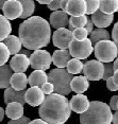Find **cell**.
<instances>
[{
	"label": "cell",
	"mask_w": 118,
	"mask_h": 124,
	"mask_svg": "<svg viewBox=\"0 0 118 124\" xmlns=\"http://www.w3.org/2000/svg\"><path fill=\"white\" fill-rule=\"evenodd\" d=\"M18 34L22 46L29 50H38L48 46L51 40L49 22L41 16H31L21 22Z\"/></svg>",
	"instance_id": "cell-1"
},
{
	"label": "cell",
	"mask_w": 118,
	"mask_h": 124,
	"mask_svg": "<svg viewBox=\"0 0 118 124\" xmlns=\"http://www.w3.org/2000/svg\"><path fill=\"white\" fill-rule=\"evenodd\" d=\"M38 115L48 124H64L71 115L68 99L54 92L48 94L39 105Z\"/></svg>",
	"instance_id": "cell-2"
},
{
	"label": "cell",
	"mask_w": 118,
	"mask_h": 124,
	"mask_svg": "<svg viewBox=\"0 0 118 124\" xmlns=\"http://www.w3.org/2000/svg\"><path fill=\"white\" fill-rule=\"evenodd\" d=\"M112 110L108 104L100 101L89 102L87 110L80 116L81 124H112Z\"/></svg>",
	"instance_id": "cell-3"
},
{
	"label": "cell",
	"mask_w": 118,
	"mask_h": 124,
	"mask_svg": "<svg viewBox=\"0 0 118 124\" xmlns=\"http://www.w3.org/2000/svg\"><path fill=\"white\" fill-rule=\"evenodd\" d=\"M48 82L53 84L54 86V92L62 95H66L70 93V82H71L74 75L70 74L65 68H55L50 70L47 74Z\"/></svg>",
	"instance_id": "cell-4"
},
{
	"label": "cell",
	"mask_w": 118,
	"mask_h": 124,
	"mask_svg": "<svg viewBox=\"0 0 118 124\" xmlns=\"http://www.w3.org/2000/svg\"><path fill=\"white\" fill-rule=\"evenodd\" d=\"M96 60L101 63H111L118 56V48L111 39L100 40L94 46Z\"/></svg>",
	"instance_id": "cell-5"
},
{
	"label": "cell",
	"mask_w": 118,
	"mask_h": 124,
	"mask_svg": "<svg viewBox=\"0 0 118 124\" xmlns=\"http://www.w3.org/2000/svg\"><path fill=\"white\" fill-rule=\"evenodd\" d=\"M67 50L69 51L71 57L78 58V60H85L94 51V46L92 45L89 38H86L84 40L72 39L69 43Z\"/></svg>",
	"instance_id": "cell-6"
},
{
	"label": "cell",
	"mask_w": 118,
	"mask_h": 124,
	"mask_svg": "<svg viewBox=\"0 0 118 124\" xmlns=\"http://www.w3.org/2000/svg\"><path fill=\"white\" fill-rule=\"evenodd\" d=\"M30 67L34 70H48L51 66L52 60L51 54L46 50H34V52L31 53L30 57Z\"/></svg>",
	"instance_id": "cell-7"
},
{
	"label": "cell",
	"mask_w": 118,
	"mask_h": 124,
	"mask_svg": "<svg viewBox=\"0 0 118 124\" xmlns=\"http://www.w3.org/2000/svg\"><path fill=\"white\" fill-rule=\"evenodd\" d=\"M103 71H104V67L103 63L97 61L92 60L88 61L87 63L83 65V75L87 78L88 81H100L103 78Z\"/></svg>",
	"instance_id": "cell-8"
},
{
	"label": "cell",
	"mask_w": 118,
	"mask_h": 124,
	"mask_svg": "<svg viewBox=\"0 0 118 124\" xmlns=\"http://www.w3.org/2000/svg\"><path fill=\"white\" fill-rule=\"evenodd\" d=\"M74 39L72 32L69 31L67 28H61L57 29L52 35V43L53 46L62 50H67L69 46V43Z\"/></svg>",
	"instance_id": "cell-9"
},
{
	"label": "cell",
	"mask_w": 118,
	"mask_h": 124,
	"mask_svg": "<svg viewBox=\"0 0 118 124\" xmlns=\"http://www.w3.org/2000/svg\"><path fill=\"white\" fill-rule=\"evenodd\" d=\"M3 16L9 20H14L21 16L22 5L18 0H8L2 7Z\"/></svg>",
	"instance_id": "cell-10"
},
{
	"label": "cell",
	"mask_w": 118,
	"mask_h": 124,
	"mask_svg": "<svg viewBox=\"0 0 118 124\" xmlns=\"http://www.w3.org/2000/svg\"><path fill=\"white\" fill-rule=\"evenodd\" d=\"M10 68L14 72H26L28 68L30 67V61H29V56L21 54V53H17L11 58L10 64H9Z\"/></svg>",
	"instance_id": "cell-11"
},
{
	"label": "cell",
	"mask_w": 118,
	"mask_h": 124,
	"mask_svg": "<svg viewBox=\"0 0 118 124\" xmlns=\"http://www.w3.org/2000/svg\"><path fill=\"white\" fill-rule=\"evenodd\" d=\"M45 99V94L42 91L41 87H30L25 92V101L30 106L37 107L43 103Z\"/></svg>",
	"instance_id": "cell-12"
},
{
	"label": "cell",
	"mask_w": 118,
	"mask_h": 124,
	"mask_svg": "<svg viewBox=\"0 0 118 124\" xmlns=\"http://www.w3.org/2000/svg\"><path fill=\"white\" fill-rule=\"evenodd\" d=\"M89 106V101L88 98L83 93H77L70 99L69 107L72 111L77 112V114H83L84 111L87 110Z\"/></svg>",
	"instance_id": "cell-13"
},
{
	"label": "cell",
	"mask_w": 118,
	"mask_h": 124,
	"mask_svg": "<svg viewBox=\"0 0 118 124\" xmlns=\"http://www.w3.org/2000/svg\"><path fill=\"white\" fill-rule=\"evenodd\" d=\"M69 20V15L62 10H58L51 13L49 18L50 27L54 29H61V28H67Z\"/></svg>",
	"instance_id": "cell-14"
},
{
	"label": "cell",
	"mask_w": 118,
	"mask_h": 124,
	"mask_svg": "<svg viewBox=\"0 0 118 124\" xmlns=\"http://www.w3.org/2000/svg\"><path fill=\"white\" fill-rule=\"evenodd\" d=\"M91 20L93 21L94 26H96L97 28H108L109 26H111L112 22L114 20V15L113 14H105L98 9L95 13L92 14Z\"/></svg>",
	"instance_id": "cell-15"
},
{
	"label": "cell",
	"mask_w": 118,
	"mask_h": 124,
	"mask_svg": "<svg viewBox=\"0 0 118 124\" xmlns=\"http://www.w3.org/2000/svg\"><path fill=\"white\" fill-rule=\"evenodd\" d=\"M65 12L70 16L86 15V5L84 0H68Z\"/></svg>",
	"instance_id": "cell-16"
},
{
	"label": "cell",
	"mask_w": 118,
	"mask_h": 124,
	"mask_svg": "<svg viewBox=\"0 0 118 124\" xmlns=\"http://www.w3.org/2000/svg\"><path fill=\"white\" fill-rule=\"evenodd\" d=\"M70 58H71V55H70L68 50H55L51 55L52 63L57 66V68H66L67 63L69 62Z\"/></svg>",
	"instance_id": "cell-17"
},
{
	"label": "cell",
	"mask_w": 118,
	"mask_h": 124,
	"mask_svg": "<svg viewBox=\"0 0 118 124\" xmlns=\"http://www.w3.org/2000/svg\"><path fill=\"white\" fill-rule=\"evenodd\" d=\"M28 85V77L25 72H17L12 73L10 78V86L14 90H26Z\"/></svg>",
	"instance_id": "cell-18"
},
{
	"label": "cell",
	"mask_w": 118,
	"mask_h": 124,
	"mask_svg": "<svg viewBox=\"0 0 118 124\" xmlns=\"http://www.w3.org/2000/svg\"><path fill=\"white\" fill-rule=\"evenodd\" d=\"M25 92L26 90H14L12 87H8L4 90V103L9 104L11 102H18L21 104H26L25 101Z\"/></svg>",
	"instance_id": "cell-19"
},
{
	"label": "cell",
	"mask_w": 118,
	"mask_h": 124,
	"mask_svg": "<svg viewBox=\"0 0 118 124\" xmlns=\"http://www.w3.org/2000/svg\"><path fill=\"white\" fill-rule=\"evenodd\" d=\"M89 88V82L84 75H78L72 78L70 82V89L76 93H84Z\"/></svg>",
	"instance_id": "cell-20"
},
{
	"label": "cell",
	"mask_w": 118,
	"mask_h": 124,
	"mask_svg": "<svg viewBox=\"0 0 118 124\" xmlns=\"http://www.w3.org/2000/svg\"><path fill=\"white\" fill-rule=\"evenodd\" d=\"M24 104L18 102H11L7 104V108H5L4 112L10 120H16L24 116Z\"/></svg>",
	"instance_id": "cell-21"
},
{
	"label": "cell",
	"mask_w": 118,
	"mask_h": 124,
	"mask_svg": "<svg viewBox=\"0 0 118 124\" xmlns=\"http://www.w3.org/2000/svg\"><path fill=\"white\" fill-rule=\"evenodd\" d=\"M46 82H48V77L43 70H34L28 78V83L31 87H41Z\"/></svg>",
	"instance_id": "cell-22"
},
{
	"label": "cell",
	"mask_w": 118,
	"mask_h": 124,
	"mask_svg": "<svg viewBox=\"0 0 118 124\" xmlns=\"http://www.w3.org/2000/svg\"><path fill=\"white\" fill-rule=\"evenodd\" d=\"M2 43L7 46V48L9 49L10 54H12V55L17 54L22 48V44H21L20 39H19V37H17V36H15V35L10 34L3 41H2Z\"/></svg>",
	"instance_id": "cell-23"
},
{
	"label": "cell",
	"mask_w": 118,
	"mask_h": 124,
	"mask_svg": "<svg viewBox=\"0 0 118 124\" xmlns=\"http://www.w3.org/2000/svg\"><path fill=\"white\" fill-rule=\"evenodd\" d=\"M104 39H111V35H110L109 31L102 29V28H97V29L93 30L89 34V40L93 46H95L98 41L104 40Z\"/></svg>",
	"instance_id": "cell-24"
},
{
	"label": "cell",
	"mask_w": 118,
	"mask_h": 124,
	"mask_svg": "<svg viewBox=\"0 0 118 124\" xmlns=\"http://www.w3.org/2000/svg\"><path fill=\"white\" fill-rule=\"evenodd\" d=\"M12 75V70L7 64L0 66V88L10 87V78Z\"/></svg>",
	"instance_id": "cell-25"
},
{
	"label": "cell",
	"mask_w": 118,
	"mask_h": 124,
	"mask_svg": "<svg viewBox=\"0 0 118 124\" xmlns=\"http://www.w3.org/2000/svg\"><path fill=\"white\" fill-rule=\"evenodd\" d=\"M99 10L105 14H114L118 11V0H99Z\"/></svg>",
	"instance_id": "cell-26"
},
{
	"label": "cell",
	"mask_w": 118,
	"mask_h": 124,
	"mask_svg": "<svg viewBox=\"0 0 118 124\" xmlns=\"http://www.w3.org/2000/svg\"><path fill=\"white\" fill-rule=\"evenodd\" d=\"M12 32V26L9 19L0 14V41H3Z\"/></svg>",
	"instance_id": "cell-27"
},
{
	"label": "cell",
	"mask_w": 118,
	"mask_h": 124,
	"mask_svg": "<svg viewBox=\"0 0 118 124\" xmlns=\"http://www.w3.org/2000/svg\"><path fill=\"white\" fill-rule=\"evenodd\" d=\"M86 21H87V16L86 15H81V16H70L68 20V30L74 31L77 28H83L85 26Z\"/></svg>",
	"instance_id": "cell-28"
},
{
	"label": "cell",
	"mask_w": 118,
	"mask_h": 124,
	"mask_svg": "<svg viewBox=\"0 0 118 124\" xmlns=\"http://www.w3.org/2000/svg\"><path fill=\"white\" fill-rule=\"evenodd\" d=\"M22 5V14L20 18L27 19L32 16V14L34 13L35 10V3L33 0H18Z\"/></svg>",
	"instance_id": "cell-29"
},
{
	"label": "cell",
	"mask_w": 118,
	"mask_h": 124,
	"mask_svg": "<svg viewBox=\"0 0 118 124\" xmlns=\"http://www.w3.org/2000/svg\"><path fill=\"white\" fill-rule=\"evenodd\" d=\"M83 63L81 62V60H78V58H70L69 62L67 63V66H66V70L68 71L70 74L72 75H76V74H79V73L82 72L83 70Z\"/></svg>",
	"instance_id": "cell-30"
},
{
	"label": "cell",
	"mask_w": 118,
	"mask_h": 124,
	"mask_svg": "<svg viewBox=\"0 0 118 124\" xmlns=\"http://www.w3.org/2000/svg\"><path fill=\"white\" fill-rule=\"evenodd\" d=\"M10 52H9V49L7 48V46L2 43V41H0V66H2V65L7 64V62L9 61L10 58Z\"/></svg>",
	"instance_id": "cell-31"
},
{
	"label": "cell",
	"mask_w": 118,
	"mask_h": 124,
	"mask_svg": "<svg viewBox=\"0 0 118 124\" xmlns=\"http://www.w3.org/2000/svg\"><path fill=\"white\" fill-rule=\"evenodd\" d=\"M86 5V15H92L99 9V0H84Z\"/></svg>",
	"instance_id": "cell-32"
},
{
	"label": "cell",
	"mask_w": 118,
	"mask_h": 124,
	"mask_svg": "<svg viewBox=\"0 0 118 124\" xmlns=\"http://www.w3.org/2000/svg\"><path fill=\"white\" fill-rule=\"evenodd\" d=\"M87 36L88 33L85 30V28H77L72 31V37L77 40H84V39L87 38Z\"/></svg>",
	"instance_id": "cell-33"
},
{
	"label": "cell",
	"mask_w": 118,
	"mask_h": 124,
	"mask_svg": "<svg viewBox=\"0 0 118 124\" xmlns=\"http://www.w3.org/2000/svg\"><path fill=\"white\" fill-rule=\"evenodd\" d=\"M103 67H104V71H103V78H102V80L106 81L108 78L113 77V73H114V65H113V62H111V63H103Z\"/></svg>",
	"instance_id": "cell-34"
},
{
	"label": "cell",
	"mask_w": 118,
	"mask_h": 124,
	"mask_svg": "<svg viewBox=\"0 0 118 124\" xmlns=\"http://www.w3.org/2000/svg\"><path fill=\"white\" fill-rule=\"evenodd\" d=\"M41 89L42 91L44 92V94L48 95V94H51L54 92V86H53L52 83H50V82H46L45 84L41 86Z\"/></svg>",
	"instance_id": "cell-35"
},
{
	"label": "cell",
	"mask_w": 118,
	"mask_h": 124,
	"mask_svg": "<svg viewBox=\"0 0 118 124\" xmlns=\"http://www.w3.org/2000/svg\"><path fill=\"white\" fill-rule=\"evenodd\" d=\"M30 119L28 117H25V116H22L20 117L19 119H16V120H10L8 124H29L30 122Z\"/></svg>",
	"instance_id": "cell-36"
},
{
	"label": "cell",
	"mask_w": 118,
	"mask_h": 124,
	"mask_svg": "<svg viewBox=\"0 0 118 124\" xmlns=\"http://www.w3.org/2000/svg\"><path fill=\"white\" fill-rule=\"evenodd\" d=\"M48 9L51 10L52 12L61 10V0H52V1L48 4Z\"/></svg>",
	"instance_id": "cell-37"
},
{
	"label": "cell",
	"mask_w": 118,
	"mask_h": 124,
	"mask_svg": "<svg viewBox=\"0 0 118 124\" xmlns=\"http://www.w3.org/2000/svg\"><path fill=\"white\" fill-rule=\"evenodd\" d=\"M112 37H113V41L116 44V46L118 48V21L115 23V26L112 31Z\"/></svg>",
	"instance_id": "cell-38"
},
{
	"label": "cell",
	"mask_w": 118,
	"mask_h": 124,
	"mask_svg": "<svg viewBox=\"0 0 118 124\" xmlns=\"http://www.w3.org/2000/svg\"><path fill=\"white\" fill-rule=\"evenodd\" d=\"M117 102H118V95H114L110 100V108L111 110H116L117 111Z\"/></svg>",
	"instance_id": "cell-39"
},
{
	"label": "cell",
	"mask_w": 118,
	"mask_h": 124,
	"mask_svg": "<svg viewBox=\"0 0 118 124\" xmlns=\"http://www.w3.org/2000/svg\"><path fill=\"white\" fill-rule=\"evenodd\" d=\"M106 87H108L109 90H111V91H117L118 90V87L115 85V83L112 80V78H110L106 80Z\"/></svg>",
	"instance_id": "cell-40"
},
{
	"label": "cell",
	"mask_w": 118,
	"mask_h": 124,
	"mask_svg": "<svg viewBox=\"0 0 118 124\" xmlns=\"http://www.w3.org/2000/svg\"><path fill=\"white\" fill-rule=\"evenodd\" d=\"M83 28H85V30L87 31L88 35L91 34V33H92V31L94 30V23H93V21L91 20V18H88V17H87V21H86L85 26H84Z\"/></svg>",
	"instance_id": "cell-41"
},
{
	"label": "cell",
	"mask_w": 118,
	"mask_h": 124,
	"mask_svg": "<svg viewBox=\"0 0 118 124\" xmlns=\"http://www.w3.org/2000/svg\"><path fill=\"white\" fill-rule=\"evenodd\" d=\"M112 80L115 83V85L118 87V69L114 70V73H113V77H112Z\"/></svg>",
	"instance_id": "cell-42"
},
{
	"label": "cell",
	"mask_w": 118,
	"mask_h": 124,
	"mask_svg": "<svg viewBox=\"0 0 118 124\" xmlns=\"http://www.w3.org/2000/svg\"><path fill=\"white\" fill-rule=\"evenodd\" d=\"M29 124H48V123L46 121H44L43 119H35V120L30 121Z\"/></svg>",
	"instance_id": "cell-43"
},
{
	"label": "cell",
	"mask_w": 118,
	"mask_h": 124,
	"mask_svg": "<svg viewBox=\"0 0 118 124\" xmlns=\"http://www.w3.org/2000/svg\"><path fill=\"white\" fill-rule=\"evenodd\" d=\"M112 122H113V124H118V111H116L112 116Z\"/></svg>",
	"instance_id": "cell-44"
},
{
	"label": "cell",
	"mask_w": 118,
	"mask_h": 124,
	"mask_svg": "<svg viewBox=\"0 0 118 124\" xmlns=\"http://www.w3.org/2000/svg\"><path fill=\"white\" fill-rule=\"evenodd\" d=\"M31 50H29V49H26V50H22V48L20 49V51H19L18 53H21V54H25V55H27V56H30L31 55Z\"/></svg>",
	"instance_id": "cell-45"
},
{
	"label": "cell",
	"mask_w": 118,
	"mask_h": 124,
	"mask_svg": "<svg viewBox=\"0 0 118 124\" xmlns=\"http://www.w3.org/2000/svg\"><path fill=\"white\" fill-rule=\"evenodd\" d=\"M67 1H68V0H61V10L64 11V12H65V9H66Z\"/></svg>",
	"instance_id": "cell-46"
},
{
	"label": "cell",
	"mask_w": 118,
	"mask_h": 124,
	"mask_svg": "<svg viewBox=\"0 0 118 124\" xmlns=\"http://www.w3.org/2000/svg\"><path fill=\"white\" fill-rule=\"evenodd\" d=\"M36 1H37L38 3H41V4H47V5H48L50 2L52 1V0H36Z\"/></svg>",
	"instance_id": "cell-47"
},
{
	"label": "cell",
	"mask_w": 118,
	"mask_h": 124,
	"mask_svg": "<svg viewBox=\"0 0 118 124\" xmlns=\"http://www.w3.org/2000/svg\"><path fill=\"white\" fill-rule=\"evenodd\" d=\"M4 115H5V112L3 110V108H1V109H0V122H2V121H3Z\"/></svg>",
	"instance_id": "cell-48"
},
{
	"label": "cell",
	"mask_w": 118,
	"mask_h": 124,
	"mask_svg": "<svg viewBox=\"0 0 118 124\" xmlns=\"http://www.w3.org/2000/svg\"><path fill=\"white\" fill-rule=\"evenodd\" d=\"M113 65H114V70L118 69V56H117L116 58H115V62L113 63Z\"/></svg>",
	"instance_id": "cell-49"
},
{
	"label": "cell",
	"mask_w": 118,
	"mask_h": 124,
	"mask_svg": "<svg viewBox=\"0 0 118 124\" xmlns=\"http://www.w3.org/2000/svg\"><path fill=\"white\" fill-rule=\"evenodd\" d=\"M7 1H8V0H0V10L2 9V7H3V4H4Z\"/></svg>",
	"instance_id": "cell-50"
},
{
	"label": "cell",
	"mask_w": 118,
	"mask_h": 124,
	"mask_svg": "<svg viewBox=\"0 0 118 124\" xmlns=\"http://www.w3.org/2000/svg\"><path fill=\"white\" fill-rule=\"evenodd\" d=\"M117 111H118V102H117Z\"/></svg>",
	"instance_id": "cell-51"
},
{
	"label": "cell",
	"mask_w": 118,
	"mask_h": 124,
	"mask_svg": "<svg viewBox=\"0 0 118 124\" xmlns=\"http://www.w3.org/2000/svg\"><path fill=\"white\" fill-rule=\"evenodd\" d=\"M0 109H1V107H0Z\"/></svg>",
	"instance_id": "cell-52"
},
{
	"label": "cell",
	"mask_w": 118,
	"mask_h": 124,
	"mask_svg": "<svg viewBox=\"0 0 118 124\" xmlns=\"http://www.w3.org/2000/svg\"><path fill=\"white\" fill-rule=\"evenodd\" d=\"M117 12H118V11H117Z\"/></svg>",
	"instance_id": "cell-53"
}]
</instances>
